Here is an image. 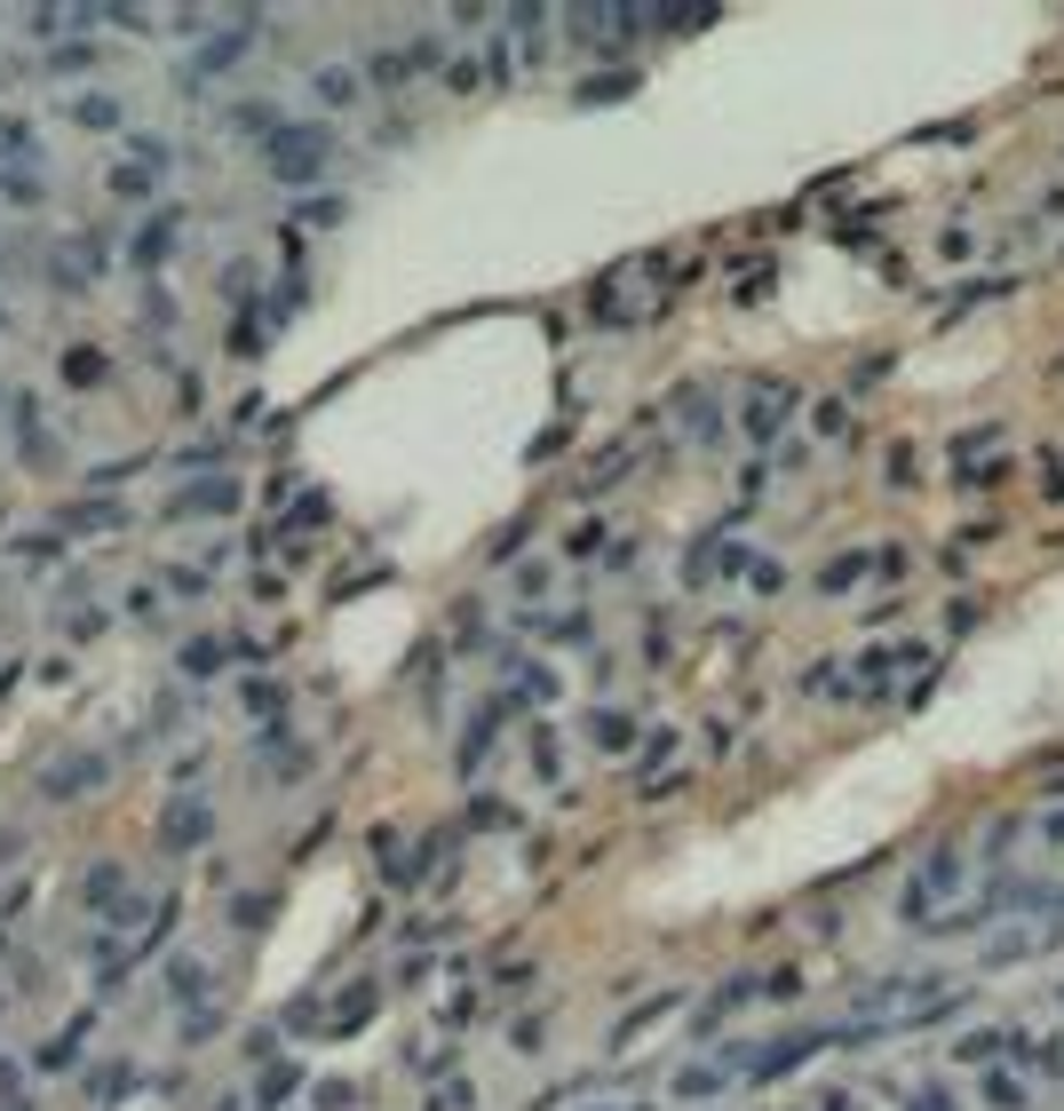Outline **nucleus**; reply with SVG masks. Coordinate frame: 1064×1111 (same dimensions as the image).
I'll return each instance as SVG.
<instances>
[{
    "instance_id": "f257e3e1",
    "label": "nucleus",
    "mask_w": 1064,
    "mask_h": 1111,
    "mask_svg": "<svg viewBox=\"0 0 1064 1111\" xmlns=\"http://www.w3.org/2000/svg\"><path fill=\"white\" fill-rule=\"evenodd\" d=\"M953 882H961V850H953V841H938V850H929V865L914 873L906 914H914V921H929V905H946V897H953Z\"/></svg>"
},
{
    "instance_id": "f03ea898",
    "label": "nucleus",
    "mask_w": 1064,
    "mask_h": 1111,
    "mask_svg": "<svg viewBox=\"0 0 1064 1111\" xmlns=\"http://www.w3.org/2000/svg\"><path fill=\"white\" fill-rule=\"evenodd\" d=\"M977 1096H985L993 1111H1025V1080H1017V1072H985Z\"/></svg>"
},
{
    "instance_id": "7ed1b4c3",
    "label": "nucleus",
    "mask_w": 1064,
    "mask_h": 1111,
    "mask_svg": "<svg viewBox=\"0 0 1064 1111\" xmlns=\"http://www.w3.org/2000/svg\"><path fill=\"white\" fill-rule=\"evenodd\" d=\"M858 571H867V556H842V564H826V580H818V588H850Z\"/></svg>"
},
{
    "instance_id": "20e7f679",
    "label": "nucleus",
    "mask_w": 1064,
    "mask_h": 1111,
    "mask_svg": "<svg viewBox=\"0 0 1064 1111\" xmlns=\"http://www.w3.org/2000/svg\"><path fill=\"white\" fill-rule=\"evenodd\" d=\"M914 1111H961V1103H953V1088H938V1080H929V1088L914 1096Z\"/></svg>"
},
{
    "instance_id": "39448f33",
    "label": "nucleus",
    "mask_w": 1064,
    "mask_h": 1111,
    "mask_svg": "<svg viewBox=\"0 0 1064 1111\" xmlns=\"http://www.w3.org/2000/svg\"><path fill=\"white\" fill-rule=\"evenodd\" d=\"M1041 834H1049V841H1064V810H1056V818H1049V826H1041Z\"/></svg>"
}]
</instances>
